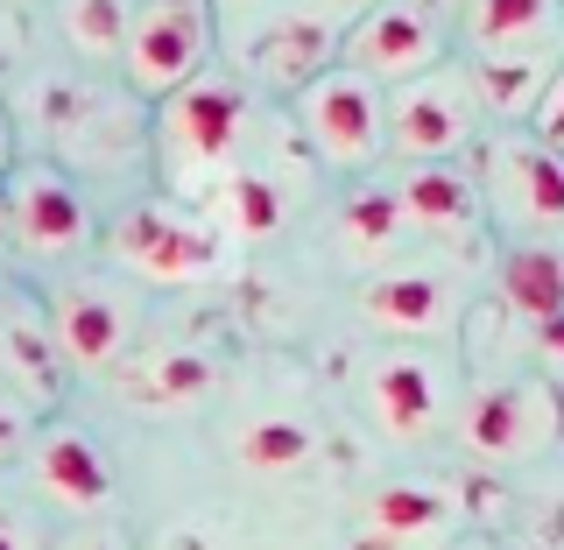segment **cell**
<instances>
[{
  "label": "cell",
  "instance_id": "10",
  "mask_svg": "<svg viewBox=\"0 0 564 550\" xmlns=\"http://www.w3.org/2000/svg\"><path fill=\"white\" fill-rule=\"evenodd\" d=\"M501 212L529 234H564V149L551 141H494Z\"/></svg>",
  "mask_w": 564,
  "mask_h": 550
},
{
  "label": "cell",
  "instance_id": "1",
  "mask_svg": "<svg viewBox=\"0 0 564 550\" xmlns=\"http://www.w3.org/2000/svg\"><path fill=\"white\" fill-rule=\"evenodd\" d=\"M120 64H128V85L141 99H155V106L170 93H184L191 78H205V64H212L205 0H141V8H128Z\"/></svg>",
  "mask_w": 564,
  "mask_h": 550
},
{
  "label": "cell",
  "instance_id": "3",
  "mask_svg": "<svg viewBox=\"0 0 564 550\" xmlns=\"http://www.w3.org/2000/svg\"><path fill=\"white\" fill-rule=\"evenodd\" d=\"M381 120H388V149L410 155V163H445L473 141V120H480V99H473V78L458 71H423V78L395 85L381 99Z\"/></svg>",
  "mask_w": 564,
  "mask_h": 550
},
{
  "label": "cell",
  "instance_id": "35",
  "mask_svg": "<svg viewBox=\"0 0 564 550\" xmlns=\"http://www.w3.org/2000/svg\"><path fill=\"white\" fill-rule=\"evenodd\" d=\"M431 8H445V0H423V14H431Z\"/></svg>",
  "mask_w": 564,
  "mask_h": 550
},
{
  "label": "cell",
  "instance_id": "34",
  "mask_svg": "<svg viewBox=\"0 0 564 550\" xmlns=\"http://www.w3.org/2000/svg\"><path fill=\"white\" fill-rule=\"evenodd\" d=\"M452 550H501V543H487V537H458Z\"/></svg>",
  "mask_w": 564,
  "mask_h": 550
},
{
  "label": "cell",
  "instance_id": "5",
  "mask_svg": "<svg viewBox=\"0 0 564 550\" xmlns=\"http://www.w3.org/2000/svg\"><path fill=\"white\" fill-rule=\"evenodd\" d=\"M296 120H304L311 149L339 170H360L388 149V120H381V85H367L360 71L332 64L296 93Z\"/></svg>",
  "mask_w": 564,
  "mask_h": 550
},
{
  "label": "cell",
  "instance_id": "27",
  "mask_svg": "<svg viewBox=\"0 0 564 550\" xmlns=\"http://www.w3.org/2000/svg\"><path fill=\"white\" fill-rule=\"evenodd\" d=\"M50 550H134V543H128V529H113V522H70L64 537H50Z\"/></svg>",
  "mask_w": 564,
  "mask_h": 550
},
{
  "label": "cell",
  "instance_id": "2",
  "mask_svg": "<svg viewBox=\"0 0 564 550\" xmlns=\"http://www.w3.org/2000/svg\"><path fill=\"white\" fill-rule=\"evenodd\" d=\"M564 438V396L551 381H487L458 417V445L480 466H522Z\"/></svg>",
  "mask_w": 564,
  "mask_h": 550
},
{
  "label": "cell",
  "instance_id": "19",
  "mask_svg": "<svg viewBox=\"0 0 564 550\" xmlns=\"http://www.w3.org/2000/svg\"><path fill=\"white\" fill-rule=\"evenodd\" d=\"M402 219H416V226H466L473 212H480V184L473 176H458L452 163H416L410 176H402Z\"/></svg>",
  "mask_w": 564,
  "mask_h": 550
},
{
  "label": "cell",
  "instance_id": "28",
  "mask_svg": "<svg viewBox=\"0 0 564 550\" xmlns=\"http://www.w3.org/2000/svg\"><path fill=\"white\" fill-rule=\"evenodd\" d=\"M22 445H29V402L14 396L8 381H0V466H8Z\"/></svg>",
  "mask_w": 564,
  "mask_h": 550
},
{
  "label": "cell",
  "instance_id": "15",
  "mask_svg": "<svg viewBox=\"0 0 564 550\" xmlns=\"http://www.w3.org/2000/svg\"><path fill=\"white\" fill-rule=\"evenodd\" d=\"M452 516H458L452 494L431 487V481H388V487L367 494V529H375V537H388V543H402V550L445 537Z\"/></svg>",
  "mask_w": 564,
  "mask_h": 550
},
{
  "label": "cell",
  "instance_id": "36",
  "mask_svg": "<svg viewBox=\"0 0 564 550\" xmlns=\"http://www.w3.org/2000/svg\"><path fill=\"white\" fill-rule=\"evenodd\" d=\"M0 234H8V205H0Z\"/></svg>",
  "mask_w": 564,
  "mask_h": 550
},
{
  "label": "cell",
  "instance_id": "8",
  "mask_svg": "<svg viewBox=\"0 0 564 550\" xmlns=\"http://www.w3.org/2000/svg\"><path fill=\"white\" fill-rule=\"evenodd\" d=\"M29 481H35V494H43L50 508L93 522L99 508L113 502V459L99 452L93 431H78V423H50V431L29 445Z\"/></svg>",
  "mask_w": 564,
  "mask_h": 550
},
{
  "label": "cell",
  "instance_id": "13",
  "mask_svg": "<svg viewBox=\"0 0 564 550\" xmlns=\"http://www.w3.org/2000/svg\"><path fill=\"white\" fill-rule=\"evenodd\" d=\"M332 57H339V29L317 14H275L254 43V71L269 85H290V93H304L317 71H332Z\"/></svg>",
  "mask_w": 564,
  "mask_h": 550
},
{
  "label": "cell",
  "instance_id": "7",
  "mask_svg": "<svg viewBox=\"0 0 564 550\" xmlns=\"http://www.w3.org/2000/svg\"><path fill=\"white\" fill-rule=\"evenodd\" d=\"M113 255L149 282H191L219 269V234L176 205H134L113 219Z\"/></svg>",
  "mask_w": 564,
  "mask_h": 550
},
{
  "label": "cell",
  "instance_id": "6",
  "mask_svg": "<svg viewBox=\"0 0 564 550\" xmlns=\"http://www.w3.org/2000/svg\"><path fill=\"white\" fill-rule=\"evenodd\" d=\"M0 205H8V234L43 261L78 255L85 234H93V212L57 163H14L0 176Z\"/></svg>",
  "mask_w": 564,
  "mask_h": 550
},
{
  "label": "cell",
  "instance_id": "9",
  "mask_svg": "<svg viewBox=\"0 0 564 550\" xmlns=\"http://www.w3.org/2000/svg\"><path fill=\"white\" fill-rule=\"evenodd\" d=\"M346 71H360L367 85H410L423 71H437L445 57V35L423 8H375L352 35H339Z\"/></svg>",
  "mask_w": 564,
  "mask_h": 550
},
{
  "label": "cell",
  "instance_id": "22",
  "mask_svg": "<svg viewBox=\"0 0 564 550\" xmlns=\"http://www.w3.org/2000/svg\"><path fill=\"white\" fill-rule=\"evenodd\" d=\"M311 452H317V438L296 417H254L234 438V459L247 473H296V466H311Z\"/></svg>",
  "mask_w": 564,
  "mask_h": 550
},
{
  "label": "cell",
  "instance_id": "14",
  "mask_svg": "<svg viewBox=\"0 0 564 550\" xmlns=\"http://www.w3.org/2000/svg\"><path fill=\"white\" fill-rule=\"evenodd\" d=\"M473 50L480 57H551L557 0H473Z\"/></svg>",
  "mask_w": 564,
  "mask_h": 550
},
{
  "label": "cell",
  "instance_id": "33",
  "mask_svg": "<svg viewBox=\"0 0 564 550\" xmlns=\"http://www.w3.org/2000/svg\"><path fill=\"white\" fill-rule=\"evenodd\" d=\"M352 550H402V543H388V537H375V529H360V537H352Z\"/></svg>",
  "mask_w": 564,
  "mask_h": 550
},
{
  "label": "cell",
  "instance_id": "4",
  "mask_svg": "<svg viewBox=\"0 0 564 550\" xmlns=\"http://www.w3.org/2000/svg\"><path fill=\"white\" fill-rule=\"evenodd\" d=\"M240 114H247V99H240V85L234 78H191L184 93H170L163 99V155H170V176H176V191H198L212 170L234 155V141H240Z\"/></svg>",
  "mask_w": 564,
  "mask_h": 550
},
{
  "label": "cell",
  "instance_id": "20",
  "mask_svg": "<svg viewBox=\"0 0 564 550\" xmlns=\"http://www.w3.org/2000/svg\"><path fill=\"white\" fill-rule=\"evenodd\" d=\"M212 388V360L205 353H155L149 367H134L128 381H120V396L134 402V410H184V402H198Z\"/></svg>",
  "mask_w": 564,
  "mask_h": 550
},
{
  "label": "cell",
  "instance_id": "23",
  "mask_svg": "<svg viewBox=\"0 0 564 550\" xmlns=\"http://www.w3.org/2000/svg\"><path fill=\"white\" fill-rule=\"evenodd\" d=\"M64 43L93 64L120 57V43H128V0H64Z\"/></svg>",
  "mask_w": 564,
  "mask_h": 550
},
{
  "label": "cell",
  "instance_id": "32",
  "mask_svg": "<svg viewBox=\"0 0 564 550\" xmlns=\"http://www.w3.org/2000/svg\"><path fill=\"white\" fill-rule=\"evenodd\" d=\"M14 170V128H8V106H0V176Z\"/></svg>",
  "mask_w": 564,
  "mask_h": 550
},
{
  "label": "cell",
  "instance_id": "18",
  "mask_svg": "<svg viewBox=\"0 0 564 550\" xmlns=\"http://www.w3.org/2000/svg\"><path fill=\"white\" fill-rule=\"evenodd\" d=\"M501 304L529 317V325H543V317H564V255L543 240L516 247V255L501 261Z\"/></svg>",
  "mask_w": 564,
  "mask_h": 550
},
{
  "label": "cell",
  "instance_id": "17",
  "mask_svg": "<svg viewBox=\"0 0 564 550\" xmlns=\"http://www.w3.org/2000/svg\"><path fill=\"white\" fill-rule=\"evenodd\" d=\"M0 367H8V388L22 402H57L64 360H57L50 325H35V317H0Z\"/></svg>",
  "mask_w": 564,
  "mask_h": 550
},
{
  "label": "cell",
  "instance_id": "24",
  "mask_svg": "<svg viewBox=\"0 0 564 550\" xmlns=\"http://www.w3.org/2000/svg\"><path fill=\"white\" fill-rule=\"evenodd\" d=\"M339 234L360 247V255H381V247H395V240H402V198H395V191H360V198H346Z\"/></svg>",
  "mask_w": 564,
  "mask_h": 550
},
{
  "label": "cell",
  "instance_id": "30",
  "mask_svg": "<svg viewBox=\"0 0 564 550\" xmlns=\"http://www.w3.org/2000/svg\"><path fill=\"white\" fill-rule=\"evenodd\" d=\"M163 550H212V537H205V529H191V522H176L170 537H163Z\"/></svg>",
  "mask_w": 564,
  "mask_h": 550
},
{
  "label": "cell",
  "instance_id": "25",
  "mask_svg": "<svg viewBox=\"0 0 564 550\" xmlns=\"http://www.w3.org/2000/svg\"><path fill=\"white\" fill-rule=\"evenodd\" d=\"M226 219H234V234L240 240H269L275 226H282V198H275V184L269 176H226Z\"/></svg>",
  "mask_w": 564,
  "mask_h": 550
},
{
  "label": "cell",
  "instance_id": "21",
  "mask_svg": "<svg viewBox=\"0 0 564 550\" xmlns=\"http://www.w3.org/2000/svg\"><path fill=\"white\" fill-rule=\"evenodd\" d=\"M466 78L473 99L494 106V114H536L543 85H551V57H480Z\"/></svg>",
  "mask_w": 564,
  "mask_h": 550
},
{
  "label": "cell",
  "instance_id": "26",
  "mask_svg": "<svg viewBox=\"0 0 564 550\" xmlns=\"http://www.w3.org/2000/svg\"><path fill=\"white\" fill-rule=\"evenodd\" d=\"M0 550H50L43 516H35L22 494H8V487H0Z\"/></svg>",
  "mask_w": 564,
  "mask_h": 550
},
{
  "label": "cell",
  "instance_id": "11",
  "mask_svg": "<svg viewBox=\"0 0 564 550\" xmlns=\"http://www.w3.org/2000/svg\"><path fill=\"white\" fill-rule=\"evenodd\" d=\"M367 410L395 445H416L445 417V381H437V367L423 353H388V360L367 367Z\"/></svg>",
  "mask_w": 564,
  "mask_h": 550
},
{
  "label": "cell",
  "instance_id": "12",
  "mask_svg": "<svg viewBox=\"0 0 564 550\" xmlns=\"http://www.w3.org/2000/svg\"><path fill=\"white\" fill-rule=\"evenodd\" d=\"M128 304L99 282H78L50 304V339H57V360L64 367H113V353L128 346Z\"/></svg>",
  "mask_w": 564,
  "mask_h": 550
},
{
  "label": "cell",
  "instance_id": "29",
  "mask_svg": "<svg viewBox=\"0 0 564 550\" xmlns=\"http://www.w3.org/2000/svg\"><path fill=\"white\" fill-rule=\"evenodd\" d=\"M536 141H564V71H551V85H543V99H536Z\"/></svg>",
  "mask_w": 564,
  "mask_h": 550
},
{
  "label": "cell",
  "instance_id": "16",
  "mask_svg": "<svg viewBox=\"0 0 564 550\" xmlns=\"http://www.w3.org/2000/svg\"><path fill=\"white\" fill-rule=\"evenodd\" d=\"M360 311L375 317V325H388V332H437L452 317V290L431 269H402V276L367 282Z\"/></svg>",
  "mask_w": 564,
  "mask_h": 550
},
{
  "label": "cell",
  "instance_id": "31",
  "mask_svg": "<svg viewBox=\"0 0 564 550\" xmlns=\"http://www.w3.org/2000/svg\"><path fill=\"white\" fill-rule=\"evenodd\" d=\"M536 346H543V353H557V360H564V317H543V325H536Z\"/></svg>",
  "mask_w": 564,
  "mask_h": 550
}]
</instances>
